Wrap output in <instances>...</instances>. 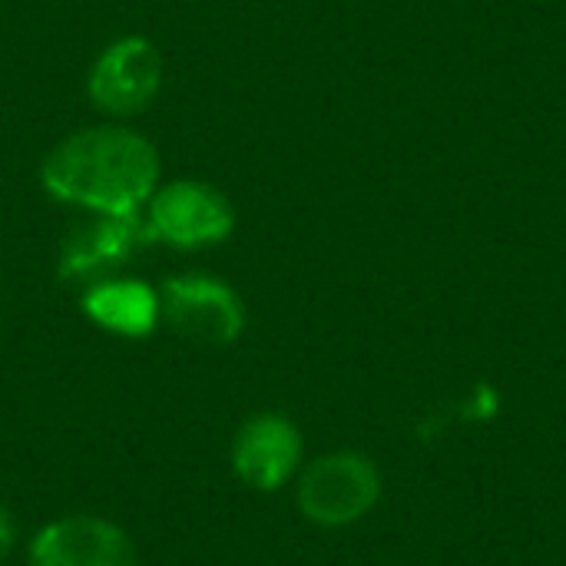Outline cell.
I'll return each instance as SVG.
<instances>
[{"instance_id": "cell-1", "label": "cell", "mask_w": 566, "mask_h": 566, "mask_svg": "<svg viewBox=\"0 0 566 566\" xmlns=\"http://www.w3.org/2000/svg\"><path fill=\"white\" fill-rule=\"evenodd\" d=\"M159 156L129 129H86L63 139L43 163L50 196L106 212L129 216L156 189Z\"/></svg>"}, {"instance_id": "cell-2", "label": "cell", "mask_w": 566, "mask_h": 566, "mask_svg": "<svg viewBox=\"0 0 566 566\" xmlns=\"http://www.w3.org/2000/svg\"><path fill=\"white\" fill-rule=\"evenodd\" d=\"M381 494L378 471L361 454H328L298 484V507L312 524L345 527L365 517Z\"/></svg>"}, {"instance_id": "cell-3", "label": "cell", "mask_w": 566, "mask_h": 566, "mask_svg": "<svg viewBox=\"0 0 566 566\" xmlns=\"http://www.w3.org/2000/svg\"><path fill=\"white\" fill-rule=\"evenodd\" d=\"M159 312L182 338L202 345H229L245 325L239 295L226 282L206 275L169 279L159 292Z\"/></svg>"}, {"instance_id": "cell-4", "label": "cell", "mask_w": 566, "mask_h": 566, "mask_svg": "<svg viewBox=\"0 0 566 566\" xmlns=\"http://www.w3.org/2000/svg\"><path fill=\"white\" fill-rule=\"evenodd\" d=\"M146 226L153 239L179 245V249H199L222 242L232 226V206L222 192L202 182H172L149 196V216Z\"/></svg>"}, {"instance_id": "cell-5", "label": "cell", "mask_w": 566, "mask_h": 566, "mask_svg": "<svg viewBox=\"0 0 566 566\" xmlns=\"http://www.w3.org/2000/svg\"><path fill=\"white\" fill-rule=\"evenodd\" d=\"M146 242H153V232L146 219H139L136 212L129 216L99 212V219L83 222L66 235L60 252V275L66 282H106Z\"/></svg>"}, {"instance_id": "cell-6", "label": "cell", "mask_w": 566, "mask_h": 566, "mask_svg": "<svg viewBox=\"0 0 566 566\" xmlns=\"http://www.w3.org/2000/svg\"><path fill=\"white\" fill-rule=\"evenodd\" d=\"M163 83V60L143 36L113 43L90 73V96L106 113H139Z\"/></svg>"}, {"instance_id": "cell-7", "label": "cell", "mask_w": 566, "mask_h": 566, "mask_svg": "<svg viewBox=\"0 0 566 566\" xmlns=\"http://www.w3.org/2000/svg\"><path fill=\"white\" fill-rule=\"evenodd\" d=\"M30 566H136V551L109 521L66 517L33 537Z\"/></svg>"}, {"instance_id": "cell-8", "label": "cell", "mask_w": 566, "mask_h": 566, "mask_svg": "<svg viewBox=\"0 0 566 566\" xmlns=\"http://www.w3.org/2000/svg\"><path fill=\"white\" fill-rule=\"evenodd\" d=\"M302 458V438L295 424L282 415H259L242 424L232 448L235 474L255 491L282 488Z\"/></svg>"}, {"instance_id": "cell-9", "label": "cell", "mask_w": 566, "mask_h": 566, "mask_svg": "<svg viewBox=\"0 0 566 566\" xmlns=\"http://www.w3.org/2000/svg\"><path fill=\"white\" fill-rule=\"evenodd\" d=\"M83 312L106 332L123 338H143L156 328L159 318V295L129 279H106L96 282L83 295Z\"/></svg>"}, {"instance_id": "cell-10", "label": "cell", "mask_w": 566, "mask_h": 566, "mask_svg": "<svg viewBox=\"0 0 566 566\" xmlns=\"http://www.w3.org/2000/svg\"><path fill=\"white\" fill-rule=\"evenodd\" d=\"M10 547H13V517H10V511L0 504V557H7Z\"/></svg>"}]
</instances>
